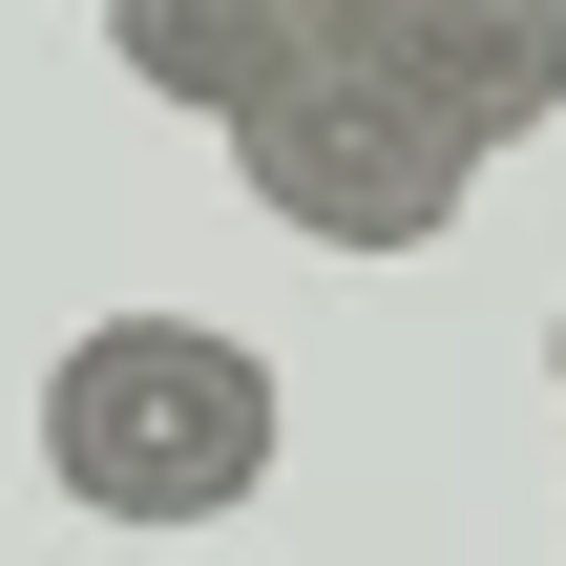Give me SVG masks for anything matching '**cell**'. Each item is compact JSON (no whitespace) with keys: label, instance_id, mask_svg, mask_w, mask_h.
Returning <instances> with one entry per match:
<instances>
[{"label":"cell","instance_id":"1","mask_svg":"<svg viewBox=\"0 0 566 566\" xmlns=\"http://www.w3.org/2000/svg\"><path fill=\"white\" fill-rule=\"evenodd\" d=\"M273 441H294V399H273V357L210 336V315H84V336L42 357V483H63L84 525L189 546V525H231V504L273 483Z\"/></svg>","mask_w":566,"mask_h":566},{"label":"cell","instance_id":"2","mask_svg":"<svg viewBox=\"0 0 566 566\" xmlns=\"http://www.w3.org/2000/svg\"><path fill=\"white\" fill-rule=\"evenodd\" d=\"M231 147V189L273 210V231H315V252H441L462 210H483V126L441 105V84H399L378 42H336V63H294L273 105H231L210 126Z\"/></svg>","mask_w":566,"mask_h":566},{"label":"cell","instance_id":"3","mask_svg":"<svg viewBox=\"0 0 566 566\" xmlns=\"http://www.w3.org/2000/svg\"><path fill=\"white\" fill-rule=\"evenodd\" d=\"M105 42H126V84H168L189 126H231V105H273L294 63H336L357 0H105Z\"/></svg>","mask_w":566,"mask_h":566},{"label":"cell","instance_id":"4","mask_svg":"<svg viewBox=\"0 0 566 566\" xmlns=\"http://www.w3.org/2000/svg\"><path fill=\"white\" fill-rule=\"evenodd\" d=\"M357 42H378L399 84H441L483 147H525L566 105V0H357Z\"/></svg>","mask_w":566,"mask_h":566},{"label":"cell","instance_id":"5","mask_svg":"<svg viewBox=\"0 0 566 566\" xmlns=\"http://www.w3.org/2000/svg\"><path fill=\"white\" fill-rule=\"evenodd\" d=\"M546 378H566V315H546Z\"/></svg>","mask_w":566,"mask_h":566}]
</instances>
